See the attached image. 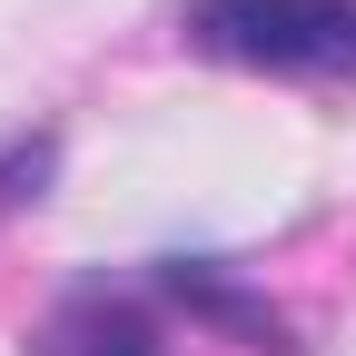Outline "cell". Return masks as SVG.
<instances>
[{
  "label": "cell",
  "mask_w": 356,
  "mask_h": 356,
  "mask_svg": "<svg viewBox=\"0 0 356 356\" xmlns=\"http://www.w3.org/2000/svg\"><path fill=\"white\" fill-rule=\"evenodd\" d=\"M188 40L277 79H356V0H188Z\"/></svg>",
  "instance_id": "cell-1"
},
{
  "label": "cell",
  "mask_w": 356,
  "mask_h": 356,
  "mask_svg": "<svg viewBox=\"0 0 356 356\" xmlns=\"http://www.w3.org/2000/svg\"><path fill=\"white\" fill-rule=\"evenodd\" d=\"M50 356H159V337H149L139 307H119V297H70L60 327H50Z\"/></svg>",
  "instance_id": "cell-2"
}]
</instances>
